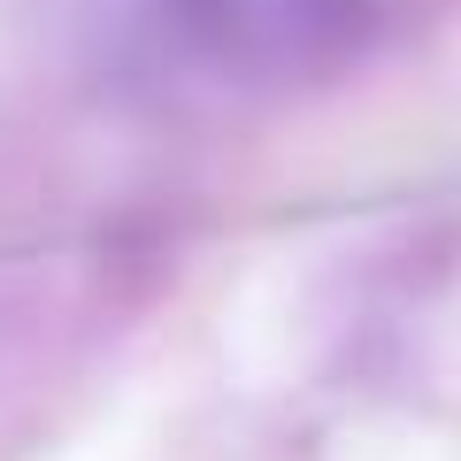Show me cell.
<instances>
[{
  "label": "cell",
  "instance_id": "6da1fadb",
  "mask_svg": "<svg viewBox=\"0 0 461 461\" xmlns=\"http://www.w3.org/2000/svg\"><path fill=\"white\" fill-rule=\"evenodd\" d=\"M177 39L239 85H308L362 47V0H162Z\"/></svg>",
  "mask_w": 461,
  "mask_h": 461
}]
</instances>
